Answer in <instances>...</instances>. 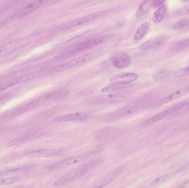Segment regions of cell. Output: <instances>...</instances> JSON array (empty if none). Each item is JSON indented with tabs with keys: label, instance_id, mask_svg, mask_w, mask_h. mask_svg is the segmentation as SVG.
<instances>
[{
	"label": "cell",
	"instance_id": "cell-1",
	"mask_svg": "<svg viewBox=\"0 0 189 188\" xmlns=\"http://www.w3.org/2000/svg\"><path fill=\"white\" fill-rule=\"evenodd\" d=\"M115 36V34H106L92 39L82 42L78 44L74 45L68 47L60 53H58L55 56V60L60 61L66 58H69L80 51L92 48L99 45L105 43L106 42L113 39Z\"/></svg>",
	"mask_w": 189,
	"mask_h": 188
},
{
	"label": "cell",
	"instance_id": "cell-2",
	"mask_svg": "<svg viewBox=\"0 0 189 188\" xmlns=\"http://www.w3.org/2000/svg\"><path fill=\"white\" fill-rule=\"evenodd\" d=\"M102 162L103 161L101 160L95 159L80 166L59 178L54 183V185L56 186H62L72 183L82 178L91 170L99 166Z\"/></svg>",
	"mask_w": 189,
	"mask_h": 188
},
{
	"label": "cell",
	"instance_id": "cell-3",
	"mask_svg": "<svg viewBox=\"0 0 189 188\" xmlns=\"http://www.w3.org/2000/svg\"><path fill=\"white\" fill-rule=\"evenodd\" d=\"M106 13V11H99L95 13H91L86 16H83L79 18L75 19L73 20L69 21L65 23L61 24V25L56 27L53 30L54 32H61L63 31L70 29L76 27L80 26L87 22L94 21V19L100 18V17L104 15Z\"/></svg>",
	"mask_w": 189,
	"mask_h": 188
},
{
	"label": "cell",
	"instance_id": "cell-4",
	"mask_svg": "<svg viewBox=\"0 0 189 188\" xmlns=\"http://www.w3.org/2000/svg\"><path fill=\"white\" fill-rule=\"evenodd\" d=\"M93 58L94 55L92 54H87L80 56L78 58L69 60L56 66L50 70V72L52 73H59L71 68L84 65L90 62Z\"/></svg>",
	"mask_w": 189,
	"mask_h": 188
},
{
	"label": "cell",
	"instance_id": "cell-5",
	"mask_svg": "<svg viewBox=\"0 0 189 188\" xmlns=\"http://www.w3.org/2000/svg\"><path fill=\"white\" fill-rule=\"evenodd\" d=\"M139 109V105H127L105 115L103 116V120L106 121H113L122 118H127L134 114Z\"/></svg>",
	"mask_w": 189,
	"mask_h": 188
},
{
	"label": "cell",
	"instance_id": "cell-6",
	"mask_svg": "<svg viewBox=\"0 0 189 188\" xmlns=\"http://www.w3.org/2000/svg\"><path fill=\"white\" fill-rule=\"evenodd\" d=\"M189 102L187 101H184L181 103H179L173 106L172 107L169 108L168 109L164 110L163 112H160L157 115H155L153 116L152 118H149L147 120H145V122L143 124V125L145 126L152 125L154 123H157L158 121L162 120L164 118H166L168 116H169L170 115H172L174 112H176L178 111L179 110L183 109V108L187 106Z\"/></svg>",
	"mask_w": 189,
	"mask_h": 188
},
{
	"label": "cell",
	"instance_id": "cell-7",
	"mask_svg": "<svg viewBox=\"0 0 189 188\" xmlns=\"http://www.w3.org/2000/svg\"><path fill=\"white\" fill-rule=\"evenodd\" d=\"M43 73V72L42 71H35L27 73L22 76H19L16 79L0 84V92L7 89L10 87L15 86L19 84H22L32 80L37 79L40 76H42Z\"/></svg>",
	"mask_w": 189,
	"mask_h": 188
},
{
	"label": "cell",
	"instance_id": "cell-8",
	"mask_svg": "<svg viewBox=\"0 0 189 188\" xmlns=\"http://www.w3.org/2000/svg\"><path fill=\"white\" fill-rule=\"evenodd\" d=\"M89 155V154L86 153V154H80L79 156L69 157L68 158L56 162L55 163L50 165L48 167V170L50 171H54V170L63 169L71 165H75L76 163L83 161L85 159L87 158Z\"/></svg>",
	"mask_w": 189,
	"mask_h": 188
},
{
	"label": "cell",
	"instance_id": "cell-9",
	"mask_svg": "<svg viewBox=\"0 0 189 188\" xmlns=\"http://www.w3.org/2000/svg\"><path fill=\"white\" fill-rule=\"evenodd\" d=\"M124 98V94L120 93H111L106 95L92 97L86 100L87 103L94 104H100L120 102Z\"/></svg>",
	"mask_w": 189,
	"mask_h": 188
},
{
	"label": "cell",
	"instance_id": "cell-10",
	"mask_svg": "<svg viewBox=\"0 0 189 188\" xmlns=\"http://www.w3.org/2000/svg\"><path fill=\"white\" fill-rule=\"evenodd\" d=\"M91 114L87 112H78L65 115H60L55 117V122H70V121H84L89 119Z\"/></svg>",
	"mask_w": 189,
	"mask_h": 188
},
{
	"label": "cell",
	"instance_id": "cell-11",
	"mask_svg": "<svg viewBox=\"0 0 189 188\" xmlns=\"http://www.w3.org/2000/svg\"><path fill=\"white\" fill-rule=\"evenodd\" d=\"M49 1L50 0H38L24 7L17 13H15L10 19H14L20 18L24 16L28 15L40 8L45 3Z\"/></svg>",
	"mask_w": 189,
	"mask_h": 188
},
{
	"label": "cell",
	"instance_id": "cell-12",
	"mask_svg": "<svg viewBox=\"0 0 189 188\" xmlns=\"http://www.w3.org/2000/svg\"><path fill=\"white\" fill-rule=\"evenodd\" d=\"M138 77V75L136 73L122 72L111 77L110 81L112 84H126L136 81Z\"/></svg>",
	"mask_w": 189,
	"mask_h": 188
},
{
	"label": "cell",
	"instance_id": "cell-13",
	"mask_svg": "<svg viewBox=\"0 0 189 188\" xmlns=\"http://www.w3.org/2000/svg\"><path fill=\"white\" fill-rule=\"evenodd\" d=\"M112 63L118 69L126 68L130 65L131 60L124 52L117 51L113 54L111 58Z\"/></svg>",
	"mask_w": 189,
	"mask_h": 188
},
{
	"label": "cell",
	"instance_id": "cell-14",
	"mask_svg": "<svg viewBox=\"0 0 189 188\" xmlns=\"http://www.w3.org/2000/svg\"><path fill=\"white\" fill-rule=\"evenodd\" d=\"M121 135L120 129L114 127H109L98 131L96 136L98 139L102 140H109L115 139Z\"/></svg>",
	"mask_w": 189,
	"mask_h": 188
},
{
	"label": "cell",
	"instance_id": "cell-15",
	"mask_svg": "<svg viewBox=\"0 0 189 188\" xmlns=\"http://www.w3.org/2000/svg\"><path fill=\"white\" fill-rule=\"evenodd\" d=\"M167 40V38L164 35H159L148 40L147 42L142 44L139 49L143 51L155 49L164 44Z\"/></svg>",
	"mask_w": 189,
	"mask_h": 188
},
{
	"label": "cell",
	"instance_id": "cell-16",
	"mask_svg": "<svg viewBox=\"0 0 189 188\" xmlns=\"http://www.w3.org/2000/svg\"><path fill=\"white\" fill-rule=\"evenodd\" d=\"M63 153L61 149H38L29 153L30 156L36 158H47L58 156Z\"/></svg>",
	"mask_w": 189,
	"mask_h": 188
},
{
	"label": "cell",
	"instance_id": "cell-17",
	"mask_svg": "<svg viewBox=\"0 0 189 188\" xmlns=\"http://www.w3.org/2000/svg\"><path fill=\"white\" fill-rule=\"evenodd\" d=\"M122 170V168L119 167L117 168L116 170H114L113 171L108 173L107 174L103 176V178H101L100 180L97 182L96 184L94 186L95 188H103L105 187L110 183H111L117 177V175L120 173L121 170Z\"/></svg>",
	"mask_w": 189,
	"mask_h": 188
},
{
	"label": "cell",
	"instance_id": "cell-18",
	"mask_svg": "<svg viewBox=\"0 0 189 188\" xmlns=\"http://www.w3.org/2000/svg\"><path fill=\"white\" fill-rule=\"evenodd\" d=\"M189 88H185L182 89H178V91L174 92L171 94L168 95L166 97L160 99L159 102L157 103V105H162L168 103L173 101L175 99H178L180 97H183L184 95L187 93V92L188 91Z\"/></svg>",
	"mask_w": 189,
	"mask_h": 188
},
{
	"label": "cell",
	"instance_id": "cell-19",
	"mask_svg": "<svg viewBox=\"0 0 189 188\" xmlns=\"http://www.w3.org/2000/svg\"><path fill=\"white\" fill-rule=\"evenodd\" d=\"M44 100V99H43V98H42L41 99H37V100H36L34 101L30 102L29 103L24 105L21 107L19 108L18 109L16 110V111L13 112V115H20V114H23V113H25L27 112H29L32 110H33L35 108H36Z\"/></svg>",
	"mask_w": 189,
	"mask_h": 188
},
{
	"label": "cell",
	"instance_id": "cell-20",
	"mask_svg": "<svg viewBox=\"0 0 189 188\" xmlns=\"http://www.w3.org/2000/svg\"><path fill=\"white\" fill-rule=\"evenodd\" d=\"M149 29V24L145 22L141 25L134 34L133 41L134 43L140 42L146 35Z\"/></svg>",
	"mask_w": 189,
	"mask_h": 188
},
{
	"label": "cell",
	"instance_id": "cell-21",
	"mask_svg": "<svg viewBox=\"0 0 189 188\" xmlns=\"http://www.w3.org/2000/svg\"><path fill=\"white\" fill-rule=\"evenodd\" d=\"M175 73V72L173 71H161L155 75L154 79L157 82H164L165 81H167L174 76Z\"/></svg>",
	"mask_w": 189,
	"mask_h": 188
},
{
	"label": "cell",
	"instance_id": "cell-22",
	"mask_svg": "<svg viewBox=\"0 0 189 188\" xmlns=\"http://www.w3.org/2000/svg\"><path fill=\"white\" fill-rule=\"evenodd\" d=\"M153 1L154 0H145L139 5L136 13V18H139L147 13L150 8L152 7Z\"/></svg>",
	"mask_w": 189,
	"mask_h": 188
},
{
	"label": "cell",
	"instance_id": "cell-23",
	"mask_svg": "<svg viewBox=\"0 0 189 188\" xmlns=\"http://www.w3.org/2000/svg\"><path fill=\"white\" fill-rule=\"evenodd\" d=\"M166 13V7L164 5L160 6L155 11L152 17L153 23H159L163 21Z\"/></svg>",
	"mask_w": 189,
	"mask_h": 188
},
{
	"label": "cell",
	"instance_id": "cell-24",
	"mask_svg": "<svg viewBox=\"0 0 189 188\" xmlns=\"http://www.w3.org/2000/svg\"><path fill=\"white\" fill-rule=\"evenodd\" d=\"M69 94V92L68 91H56L54 92L50 93L49 94H46L44 96H43V98L45 100H50V99H59L62 98L63 97H65Z\"/></svg>",
	"mask_w": 189,
	"mask_h": 188
},
{
	"label": "cell",
	"instance_id": "cell-25",
	"mask_svg": "<svg viewBox=\"0 0 189 188\" xmlns=\"http://www.w3.org/2000/svg\"><path fill=\"white\" fill-rule=\"evenodd\" d=\"M92 30H86V31H78L74 33L73 34H70L67 35L66 37L62 40V43H65L69 41H70L72 40L75 39L76 38H79L80 37H84V35L89 34L91 32H92Z\"/></svg>",
	"mask_w": 189,
	"mask_h": 188
},
{
	"label": "cell",
	"instance_id": "cell-26",
	"mask_svg": "<svg viewBox=\"0 0 189 188\" xmlns=\"http://www.w3.org/2000/svg\"><path fill=\"white\" fill-rule=\"evenodd\" d=\"M126 84H112L111 85H109L102 89L103 92H116L122 91L126 88Z\"/></svg>",
	"mask_w": 189,
	"mask_h": 188
},
{
	"label": "cell",
	"instance_id": "cell-27",
	"mask_svg": "<svg viewBox=\"0 0 189 188\" xmlns=\"http://www.w3.org/2000/svg\"><path fill=\"white\" fill-rule=\"evenodd\" d=\"M173 174H168L163 175L162 177L155 179V180H153L152 182L150 183V185L151 186H156L158 184L164 183V182H167L168 180L171 179L173 178Z\"/></svg>",
	"mask_w": 189,
	"mask_h": 188
},
{
	"label": "cell",
	"instance_id": "cell-28",
	"mask_svg": "<svg viewBox=\"0 0 189 188\" xmlns=\"http://www.w3.org/2000/svg\"><path fill=\"white\" fill-rule=\"evenodd\" d=\"M189 26V19L184 18L177 22L174 25L173 28L175 29H184Z\"/></svg>",
	"mask_w": 189,
	"mask_h": 188
},
{
	"label": "cell",
	"instance_id": "cell-29",
	"mask_svg": "<svg viewBox=\"0 0 189 188\" xmlns=\"http://www.w3.org/2000/svg\"><path fill=\"white\" fill-rule=\"evenodd\" d=\"M189 14V5L185 6L183 8L174 10L172 13V15L174 17L184 16Z\"/></svg>",
	"mask_w": 189,
	"mask_h": 188
},
{
	"label": "cell",
	"instance_id": "cell-30",
	"mask_svg": "<svg viewBox=\"0 0 189 188\" xmlns=\"http://www.w3.org/2000/svg\"><path fill=\"white\" fill-rule=\"evenodd\" d=\"M19 179L18 177H15L0 179V186L8 185V184H12L19 180Z\"/></svg>",
	"mask_w": 189,
	"mask_h": 188
},
{
	"label": "cell",
	"instance_id": "cell-31",
	"mask_svg": "<svg viewBox=\"0 0 189 188\" xmlns=\"http://www.w3.org/2000/svg\"><path fill=\"white\" fill-rule=\"evenodd\" d=\"M16 44H17V42H12L9 43L8 44L0 46V55H2V54L5 53L6 51H7L8 50L10 49L13 47L15 46Z\"/></svg>",
	"mask_w": 189,
	"mask_h": 188
},
{
	"label": "cell",
	"instance_id": "cell-32",
	"mask_svg": "<svg viewBox=\"0 0 189 188\" xmlns=\"http://www.w3.org/2000/svg\"><path fill=\"white\" fill-rule=\"evenodd\" d=\"M189 47V38L178 42L176 44V49L179 50L184 49L185 48H187Z\"/></svg>",
	"mask_w": 189,
	"mask_h": 188
},
{
	"label": "cell",
	"instance_id": "cell-33",
	"mask_svg": "<svg viewBox=\"0 0 189 188\" xmlns=\"http://www.w3.org/2000/svg\"><path fill=\"white\" fill-rule=\"evenodd\" d=\"M187 75H189V66L175 72L174 77H181Z\"/></svg>",
	"mask_w": 189,
	"mask_h": 188
},
{
	"label": "cell",
	"instance_id": "cell-34",
	"mask_svg": "<svg viewBox=\"0 0 189 188\" xmlns=\"http://www.w3.org/2000/svg\"><path fill=\"white\" fill-rule=\"evenodd\" d=\"M166 0H154L152 5V7L153 9L158 8L160 6L163 5V3L166 2Z\"/></svg>",
	"mask_w": 189,
	"mask_h": 188
},
{
	"label": "cell",
	"instance_id": "cell-35",
	"mask_svg": "<svg viewBox=\"0 0 189 188\" xmlns=\"http://www.w3.org/2000/svg\"><path fill=\"white\" fill-rule=\"evenodd\" d=\"M23 140V138H19V139H15L12 141H10L9 143L7 144V146L8 147L13 146H15L16 145L21 143L22 141Z\"/></svg>",
	"mask_w": 189,
	"mask_h": 188
},
{
	"label": "cell",
	"instance_id": "cell-36",
	"mask_svg": "<svg viewBox=\"0 0 189 188\" xmlns=\"http://www.w3.org/2000/svg\"><path fill=\"white\" fill-rule=\"evenodd\" d=\"M185 107H187V108H189V103H188V104H187V105Z\"/></svg>",
	"mask_w": 189,
	"mask_h": 188
},
{
	"label": "cell",
	"instance_id": "cell-37",
	"mask_svg": "<svg viewBox=\"0 0 189 188\" xmlns=\"http://www.w3.org/2000/svg\"><path fill=\"white\" fill-rule=\"evenodd\" d=\"M184 1H188L189 0H184Z\"/></svg>",
	"mask_w": 189,
	"mask_h": 188
},
{
	"label": "cell",
	"instance_id": "cell-38",
	"mask_svg": "<svg viewBox=\"0 0 189 188\" xmlns=\"http://www.w3.org/2000/svg\"></svg>",
	"mask_w": 189,
	"mask_h": 188
}]
</instances>
